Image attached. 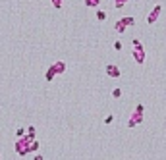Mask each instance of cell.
Segmentation results:
<instances>
[{
  "label": "cell",
  "instance_id": "cell-9",
  "mask_svg": "<svg viewBox=\"0 0 166 160\" xmlns=\"http://www.w3.org/2000/svg\"><path fill=\"white\" fill-rule=\"evenodd\" d=\"M83 4L87 8H98V4H101V0H83Z\"/></svg>",
  "mask_w": 166,
  "mask_h": 160
},
{
  "label": "cell",
  "instance_id": "cell-22",
  "mask_svg": "<svg viewBox=\"0 0 166 160\" xmlns=\"http://www.w3.org/2000/svg\"><path fill=\"white\" fill-rule=\"evenodd\" d=\"M0 158H2V154H0Z\"/></svg>",
  "mask_w": 166,
  "mask_h": 160
},
{
  "label": "cell",
  "instance_id": "cell-18",
  "mask_svg": "<svg viewBox=\"0 0 166 160\" xmlns=\"http://www.w3.org/2000/svg\"><path fill=\"white\" fill-rule=\"evenodd\" d=\"M112 122H114V114H108V116L104 118V123H106V125H110Z\"/></svg>",
  "mask_w": 166,
  "mask_h": 160
},
{
  "label": "cell",
  "instance_id": "cell-14",
  "mask_svg": "<svg viewBox=\"0 0 166 160\" xmlns=\"http://www.w3.org/2000/svg\"><path fill=\"white\" fill-rule=\"evenodd\" d=\"M97 19H98V21H106V12H103V10H97Z\"/></svg>",
  "mask_w": 166,
  "mask_h": 160
},
{
  "label": "cell",
  "instance_id": "cell-12",
  "mask_svg": "<svg viewBox=\"0 0 166 160\" xmlns=\"http://www.w3.org/2000/svg\"><path fill=\"white\" fill-rule=\"evenodd\" d=\"M39 148H41V143L37 139H33L31 141V152H39Z\"/></svg>",
  "mask_w": 166,
  "mask_h": 160
},
{
  "label": "cell",
  "instance_id": "cell-3",
  "mask_svg": "<svg viewBox=\"0 0 166 160\" xmlns=\"http://www.w3.org/2000/svg\"><path fill=\"white\" fill-rule=\"evenodd\" d=\"M104 72H106V75H108V77H112V79H118V77H122V70H120V68H118L116 64H106Z\"/></svg>",
  "mask_w": 166,
  "mask_h": 160
},
{
  "label": "cell",
  "instance_id": "cell-16",
  "mask_svg": "<svg viewBox=\"0 0 166 160\" xmlns=\"http://www.w3.org/2000/svg\"><path fill=\"white\" fill-rule=\"evenodd\" d=\"M112 97H114V98H120V97H122V89H118V87L112 89Z\"/></svg>",
  "mask_w": 166,
  "mask_h": 160
},
{
  "label": "cell",
  "instance_id": "cell-21",
  "mask_svg": "<svg viewBox=\"0 0 166 160\" xmlns=\"http://www.w3.org/2000/svg\"><path fill=\"white\" fill-rule=\"evenodd\" d=\"M33 160H45V156H43L41 152H35V156H33Z\"/></svg>",
  "mask_w": 166,
  "mask_h": 160
},
{
  "label": "cell",
  "instance_id": "cell-10",
  "mask_svg": "<svg viewBox=\"0 0 166 160\" xmlns=\"http://www.w3.org/2000/svg\"><path fill=\"white\" fill-rule=\"evenodd\" d=\"M122 21H124L128 27H133V25H135V19L131 18V16H124V18H122Z\"/></svg>",
  "mask_w": 166,
  "mask_h": 160
},
{
  "label": "cell",
  "instance_id": "cell-20",
  "mask_svg": "<svg viewBox=\"0 0 166 160\" xmlns=\"http://www.w3.org/2000/svg\"><path fill=\"white\" fill-rule=\"evenodd\" d=\"M135 112H139V114H145V106H143V104H137V106H135Z\"/></svg>",
  "mask_w": 166,
  "mask_h": 160
},
{
  "label": "cell",
  "instance_id": "cell-13",
  "mask_svg": "<svg viewBox=\"0 0 166 160\" xmlns=\"http://www.w3.org/2000/svg\"><path fill=\"white\" fill-rule=\"evenodd\" d=\"M27 137H31V139H37V131H35V128H33V125H29V128H27Z\"/></svg>",
  "mask_w": 166,
  "mask_h": 160
},
{
  "label": "cell",
  "instance_id": "cell-17",
  "mask_svg": "<svg viewBox=\"0 0 166 160\" xmlns=\"http://www.w3.org/2000/svg\"><path fill=\"white\" fill-rule=\"evenodd\" d=\"M50 2H52V6L56 10H62V0H50Z\"/></svg>",
  "mask_w": 166,
  "mask_h": 160
},
{
  "label": "cell",
  "instance_id": "cell-4",
  "mask_svg": "<svg viewBox=\"0 0 166 160\" xmlns=\"http://www.w3.org/2000/svg\"><path fill=\"white\" fill-rule=\"evenodd\" d=\"M160 12H162V6L160 4H157L153 10H151V14H149V18H147V23H157V19H158V16H160Z\"/></svg>",
  "mask_w": 166,
  "mask_h": 160
},
{
  "label": "cell",
  "instance_id": "cell-15",
  "mask_svg": "<svg viewBox=\"0 0 166 160\" xmlns=\"http://www.w3.org/2000/svg\"><path fill=\"white\" fill-rule=\"evenodd\" d=\"M27 135V129L25 128H18L16 129V137H25Z\"/></svg>",
  "mask_w": 166,
  "mask_h": 160
},
{
  "label": "cell",
  "instance_id": "cell-7",
  "mask_svg": "<svg viewBox=\"0 0 166 160\" xmlns=\"http://www.w3.org/2000/svg\"><path fill=\"white\" fill-rule=\"evenodd\" d=\"M114 29H116V33H118V35H122V33H126V29H128V25L124 23V21H116V23H114Z\"/></svg>",
  "mask_w": 166,
  "mask_h": 160
},
{
  "label": "cell",
  "instance_id": "cell-8",
  "mask_svg": "<svg viewBox=\"0 0 166 160\" xmlns=\"http://www.w3.org/2000/svg\"><path fill=\"white\" fill-rule=\"evenodd\" d=\"M54 68H56V72H58V73H64V70H66V62H64V60L54 62Z\"/></svg>",
  "mask_w": 166,
  "mask_h": 160
},
{
  "label": "cell",
  "instance_id": "cell-2",
  "mask_svg": "<svg viewBox=\"0 0 166 160\" xmlns=\"http://www.w3.org/2000/svg\"><path fill=\"white\" fill-rule=\"evenodd\" d=\"M131 44H133V58H135V62L137 64H145V48L141 47L139 39H133Z\"/></svg>",
  "mask_w": 166,
  "mask_h": 160
},
{
  "label": "cell",
  "instance_id": "cell-11",
  "mask_svg": "<svg viewBox=\"0 0 166 160\" xmlns=\"http://www.w3.org/2000/svg\"><path fill=\"white\" fill-rule=\"evenodd\" d=\"M128 2H129V0H114L112 4H114V8H116V10H122V8H124Z\"/></svg>",
  "mask_w": 166,
  "mask_h": 160
},
{
  "label": "cell",
  "instance_id": "cell-19",
  "mask_svg": "<svg viewBox=\"0 0 166 160\" xmlns=\"http://www.w3.org/2000/svg\"><path fill=\"white\" fill-rule=\"evenodd\" d=\"M114 50H116V52L122 50V42H120V41H114Z\"/></svg>",
  "mask_w": 166,
  "mask_h": 160
},
{
  "label": "cell",
  "instance_id": "cell-1",
  "mask_svg": "<svg viewBox=\"0 0 166 160\" xmlns=\"http://www.w3.org/2000/svg\"><path fill=\"white\" fill-rule=\"evenodd\" d=\"M31 137H18V141H16V145H14V148H16V152L19 154V156H27L29 152H31Z\"/></svg>",
  "mask_w": 166,
  "mask_h": 160
},
{
  "label": "cell",
  "instance_id": "cell-6",
  "mask_svg": "<svg viewBox=\"0 0 166 160\" xmlns=\"http://www.w3.org/2000/svg\"><path fill=\"white\" fill-rule=\"evenodd\" d=\"M58 75V72H56V68H54V64L48 68V70H47V75H45V79H47V81H52V79L54 77H56Z\"/></svg>",
  "mask_w": 166,
  "mask_h": 160
},
{
  "label": "cell",
  "instance_id": "cell-5",
  "mask_svg": "<svg viewBox=\"0 0 166 160\" xmlns=\"http://www.w3.org/2000/svg\"><path fill=\"white\" fill-rule=\"evenodd\" d=\"M141 120H143V114H139V112H133V114L129 116L128 128H135V125H139V123H141Z\"/></svg>",
  "mask_w": 166,
  "mask_h": 160
}]
</instances>
